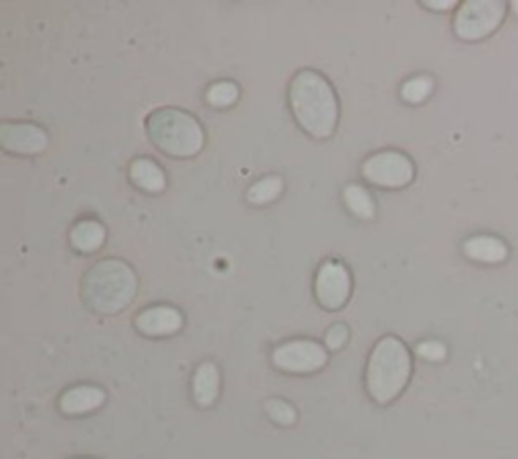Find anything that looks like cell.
<instances>
[{
	"instance_id": "cb8c5ba5",
	"label": "cell",
	"mask_w": 518,
	"mask_h": 459,
	"mask_svg": "<svg viewBox=\"0 0 518 459\" xmlns=\"http://www.w3.org/2000/svg\"><path fill=\"white\" fill-rule=\"evenodd\" d=\"M512 9H514V13L518 15V0H516V3H512Z\"/></svg>"
},
{
	"instance_id": "603a6c76",
	"label": "cell",
	"mask_w": 518,
	"mask_h": 459,
	"mask_svg": "<svg viewBox=\"0 0 518 459\" xmlns=\"http://www.w3.org/2000/svg\"><path fill=\"white\" fill-rule=\"evenodd\" d=\"M423 5L429 7V9H454L456 7L454 0H446V3H444V0H440V3H431V0H429V3H423Z\"/></svg>"
},
{
	"instance_id": "d6986e66",
	"label": "cell",
	"mask_w": 518,
	"mask_h": 459,
	"mask_svg": "<svg viewBox=\"0 0 518 459\" xmlns=\"http://www.w3.org/2000/svg\"><path fill=\"white\" fill-rule=\"evenodd\" d=\"M239 98V87L233 81H217L207 89V102L215 108L233 106Z\"/></svg>"
},
{
	"instance_id": "44dd1931",
	"label": "cell",
	"mask_w": 518,
	"mask_h": 459,
	"mask_svg": "<svg viewBox=\"0 0 518 459\" xmlns=\"http://www.w3.org/2000/svg\"><path fill=\"white\" fill-rule=\"evenodd\" d=\"M417 354H419L421 358H425V360L440 362V360L446 358L448 350H446V346H444L442 342H438V340H427V342H421V344L417 346Z\"/></svg>"
},
{
	"instance_id": "e0dca14e",
	"label": "cell",
	"mask_w": 518,
	"mask_h": 459,
	"mask_svg": "<svg viewBox=\"0 0 518 459\" xmlns=\"http://www.w3.org/2000/svg\"><path fill=\"white\" fill-rule=\"evenodd\" d=\"M282 189H284V182L280 176H266L259 182H255V185L249 189L247 201L251 205H268L280 197Z\"/></svg>"
},
{
	"instance_id": "5bb4252c",
	"label": "cell",
	"mask_w": 518,
	"mask_h": 459,
	"mask_svg": "<svg viewBox=\"0 0 518 459\" xmlns=\"http://www.w3.org/2000/svg\"><path fill=\"white\" fill-rule=\"evenodd\" d=\"M130 178L138 189L146 193H160L166 187V176L162 168L150 158H136L130 164Z\"/></svg>"
},
{
	"instance_id": "3957f363",
	"label": "cell",
	"mask_w": 518,
	"mask_h": 459,
	"mask_svg": "<svg viewBox=\"0 0 518 459\" xmlns=\"http://www.w3.org/2000/svg\"><path fill=\"white\" fill-rule=\"evenodd\" d=\"M411 377V356L407 346L395 338L385 336L377 342L367 364V391L379 403L387 405L405 389Z\"/></svg>"
},
{
	"instance_id": "5b68a950",
	"label": "cell",
	"mask_w": 518,
	"mask_h": 459,
	"mask_svg": "<svg viewBox=\"0 0 518 459\" xmlns=\"http://www.w3.org/2000/svg\"><path fill=\"white\" fill-rule=\"evenodd\" d=\"M506 5L500 0H468L454 19L456 35L464 41H478L488 37L504 19Z\"/></svg>"
},
{
	"instance_id": "8fae6325",
	"label": "cell",
	"mask_w": 518,
	"mask_h": 459,
	"mask_svg": "<svg viewBox=\"0 0 518 459\" xmlns=\"http://www.w3.org/2000/svg\"><path fill=\"white\" fill-rule=\"evenodd\" d=\"M104 401H106V393L100 387L81 385V387H73L61 395L59 409L65 415H83V413H90V411L102 407Z\"/></svg>"
},
{
	"instance_id": "52a82bcc",
	"label": "cell",
	"mask_w": 518,
	"mask_h": 459,
	"mask_svg": "<svg viewBox=\"0 0 518 459\" xmlns=\"http://www.w3.org/2000/svg\"><path fill=\"white\" fill-rule=\"evenodd\" d=\"M328 354L322 344L314 340H294L278 346L272 352V362L284 373L308 375L320 371L326 364Z\"/></svg>"
},
{
	"instance_id": "2e32d148",
	"label": "cell",
	"mask_w": 518,
	"mask_h": 459,
	"mask_svg": "<svg viewBox=\"0 0 518 459\" xmlns=\"http://www.w3.org/2000/svg\"><path fill=\"white\" fill-rule=\"evenodd\" d=\"M342 199H344V205L349 207V211L355 217H359L363 221H369L375 217V203H373L371 195L367 193V189H363L361 185H349L347 189H344Z\"/></svg>"
},
{
	"instance_id": "277c9868",
	"label": "cell",
	"mask_w": 518,
	"mask_h": 459,
	"mask_svg": "<svg viewBox=\"0 0 518 459\" xmlns=\"http://www.w3.org/2000/svg\"><path fill=\"white\" fill-rule=\"evenodd\" d=\"M146 130L152 144L172 158L195 156L205 146V132L197 118L177 108L152 112L146 120Z\"/></svg>"
},
{
	"instance_id": "ba28073f",
	"label": "cell",
	"mask_w": 518,
	"mask_h": 459,
	"mask_svg": "<svg viewBox=\"0 0 518 459\" xmlns=\"http://www.w3.org/2000/svg\"><path fill=\"white\" fill-rule=\"evenodd\" d=\"M314 294L322 308L340 310L351 296V273L342 263L326 261L320 265L314 282Z\"/></svg>"
},
{
	"instance_id": "7c38bea8",
	"label": "cell",
	"mask_w": 518,
	"mask_h": 459,
	"mask_svg": "<svg viewBox=\"0 0 518 459\" xmlns=\"http://www.w3.org/2000/svg\"><path fill=\"white\" fill-rule=\"evenodd\" d=\"M219 369L213 362H203L193 379V397L199 407H211L219 397Z\"/></svg>"
},
{
	"instance_id": "6da1fadb",
	"label": "cell",
	"mask_w": 518,
	"mask_h": 459,
	"mask_svg": "<svg viewBox=\"0 0 518 459\" xmlns=\"http://www.w3.org/2000/svg\"><path fill=\"white\" fill-rule=\"evenodd\" d=\"M290 106L304 132L318 140L332 136L338 122V102L330 83L316 71H302L290 83Z\"/></svg>"
},
{
	"instance_id": "7402d4cb",
	"label": "cell",
	"mask_w": 518,
	"mask_h": 459,
	"mask_svg": "<svg viewBox=\"0 0 518 459\" xmlns=\"http://www.w3.org/2000/svg\"><path fill=\"white\" fill-rule=\"evenodd\" d=\"M349 340V330L344 324H334L328 332H326V346L330 350H340Z\"/></svg>"
},
{
	"instance_id": "30bf717a",
	"label": "cell",
	"mask_w": 518,
	"mask_h": 459,
	"mask_svg": "<svg viewBox=\"0 0 518 459\" xmlns=\"http://www.w3.org/2000/svg\"><path fill=\"white\" fill-rule=\"evenodd\" d=\"M134 324L146 336H170L183 328V314L172 306H154L140 312Z\"/></svg>"
},
{
	"instance_id": "8992f818",
	"label": "cell",
	"mask_w": 518,
	"mask_h": 459,
	"mask_svg": "<svg viewBox=\"0 0 518 459\" xmlns=\"http://www.w3.org/2000/svg\"><path fill=\"white\" fill-rule=\"evenodd\" d=\"M363 176L383 189L407 187L415 176L413 162L395 150L379 152L363 162Z\"/></svg>"
},
{
	"instance_id": "7a4b0ae2",
	"label": "cell",
	"mask_w": 518,
	"mask_h": 459,
	"mask_svg": "<svg viewBox=\"0 0 518 459\" xmlns=\"http://www.w3.org/2000/svg\"><path fill=\"white\" fill-rule=\"evenodd\" d=\"M138 280L130 265L120 259H104L85 273L81 298L96 314H118L136 296Z\"/></svg>"
},
{
	"instance_id": "ac0fdd59",
	"label": "cell",
	"mask_w": 518,
	"mask_h": 459,
	"mask_svg": "<svg viewBox=\"0 0 518 459\" xmlns=\"http://www.w3.org/2000/svg\"><path fill=\"white\" fill-rule=\"evenodd\" d=\"M431 91H434V81H431V77L417 75V77H411L409 81L403 83L401 96L409 104H421L423 100L429 98Z\"/></svg>"
},
{
	"instance_id": "4fadbf2b",
	"label": "cell",
	"mask_w": 518,
	"mask_h": 459,
	"mask_svg": "<svg viewBox=\"0 0 518 459\" xmlns=\"http://www.w3.org/2000/svg\"><path fill=\"white\" fill-rule=\"evenodd\" d=\"M466 257L482 263H500L508 257V247L492 235H476L464 243Z\"/></svg>"
},
{
	"instance_id": "9c48e42d",
	"label": "cell",
	"mask_w": 518,
	"mask_h": 459,
	"mask_svg": "<svg viewBox=\"0 0 518 459\" xmlns=\"http://www.w3.org/2000/svg\"><path fill=\"white\" fill-rule=\"evenodd\" d=\"M0 146L15 154H39L49 146V136L35 124H3L0 126Z\"/></svg>"
},
{
	"instance_id": "9a60e30c",
	"label": "cell",
	"mask_w": 518,
	"mask_h": 459,
	"mask_svg": "<svg viewBox=\"0 0 518 459\" xmlns=\"http://www.w3.org/2000/svg\"><path fill=\"white\" fill-rule=\"evenodd\" d=\"M69 243L81 253L98 251L106 243V229L98 221H81L71 229Z\"/></svg>"
},
{
	"instance_id": "ffe728a7",
	"label": "cell",
	"mask_w": 518,
	"mask_h": 459,
	"mask_svg": "<svg viewBox=\"0 0 518 459\" xmlns=\"http://www.w3.org/2000/svg\"><path fill=\"white\" fill-rule=\"evenodd\" d=\"M266 411H268V415H270V419L272 421H276V423H280V425H292L294 421H296V411H294V407L290 405V403H286V401H282V399H272V401H268L266 403Z\"/></svg>"
}]
</instances>
